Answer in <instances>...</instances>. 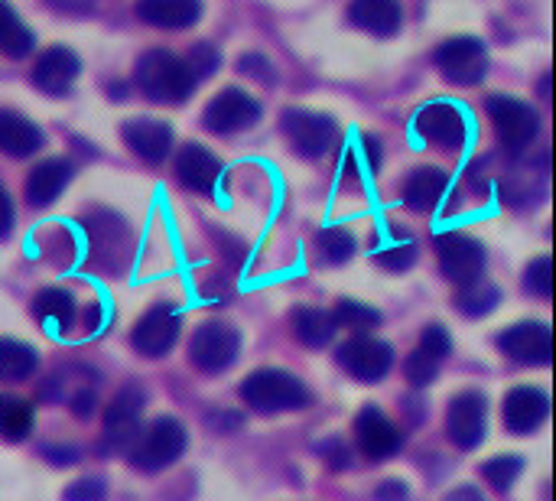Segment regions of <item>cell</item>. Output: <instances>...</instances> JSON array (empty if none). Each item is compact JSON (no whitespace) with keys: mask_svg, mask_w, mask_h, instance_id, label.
I'll return each instance as SVG.
<instances>
[{"mask_svg":"<svg viewBox=\"0 0 556 501\" xmlns=\"http://www.w3.org/2000/svg\"><path fill=\"white\" fill-rule=\"evenodd\" d=\"M137 85L147 98L160 104H182L195 88V75L176 52L150 49L137 62Z\"/></svg>","mask_w":556,"mask_h":501,"instance_id":"obj_1","label":"cell"},{"mask_svg":"<svg viewBox=\"0 0 556 501\" xmlns=\"http://www.w3.org/2000/svg\"><path fill=\"white\" fill-rule=\"evenodd\" d=\"M241 401L257 414L303 411L309 404V388L283 368H257L241 385Z\"/></svg>","mask_w":556,"mask_h":501,"instance_id":"obj_2","label":"cell"},{"mask_svg":"<svg viewBox=\"0 0 556 501\" xmlns=\"http://www.w3.org/2000/svg\"><path fill=\"white\" fill-rule=\"evenodd\" d=\"M127 453H130L134 469L160 473L186 453V427L176 417H160L150 424V430L143 437L134 440V447Z\"/></svg>","mask_w":556,"mask_h":501,"instance_id":"obj_3","label":"cell"},{"mask_svg":"<svg viewBox=\"0 0 556 501\" xmlns=\"http://www.w3.org/2000/svg\"><path fill=\"white\" fill-rule=\"evenodd\" d=\"M238 349H241V336H238L235 326H228V323H202L192 333L189 362L205 375H218V372L235 365Z\"/></svg>","mask_w":556,"mask_h":501,"instance_id":"obj_4","label":"cell"},{"mask_svg":"<svg viewBox=\"0 0 556 501\" xmlns=\"http://www.w3.org/2000/svg\"><path fill=\"white\" fill-rule=\"evenodd\" d=\"M485 108H489V117H492V124H495L498 140H502L505 147H511V150L528 147V143L538 137V130H541L538 111H534L528 101H521V98L492 95Z\"/></svg>","mask_w":556,"mask_h":501,"instance_id":"obj_5","label":"cell"},{"mask_svg":"<svg viewBox=\"0 0 556 501\" xmlns=\"http://www.w3.org/2000/svg\"><path fill=\"white\" fill-rule=\"evenodd\" d=\"M280 121H283V134H287L290 147H293L300 156H306V160L323 156V153L336 143V137H339L336 121L326 117V114H316V111L287 108Z\"/></svg>","mask_w":556,"mask_h":501,"instance_id":"obj_6","label":"cell"},{"mask_svg":"<svg viewBox=\"0 0 556 501\" xmlns=\"http://www.w3.org/2000/svg\"><path fill=\"white\" fill-rule=\"evenodd\" d=\"M437 65L453 85H479L489 68L485 42L476 36H453L437 49Z\"/></svg>","mask_w":556,"mask_h":501,"instance_id":"obj_7","label":"cell"},{"mask_svg":"<svg viewBox=\"0 0 556 501\" xmlns=\"http://www.w3.org/2000/svg\"><path fill=\"white\" fill-rule=\"evenodd\" d=\"M437 258H440V271L446 274V280L453 284H469V280H479L482 271H485V248L463 235V231H443L437 235Z\"/></svg>","mask_w":556,"mask_h":501,"instance_id":"obj_8","label":"cell"},{"mask_svg":"<svg viewBox=\"0 0 556 501\" xmlns=\"http://www.w3.org/2000/svg\"><path fill=\"white\" fill-rule=\"evenodd\" d=\"M485 427H489V401L482 391H463L450 401L446 437L459 450H476L485 440Z\"/></svg>","mask_w":556,"mask_h":501,"instance_id":"obj_9","label":"cell"},{"mask_svg":"<svg viewBox=\"0 0 556 501\" xmlns=\"http://www.w3.org/2000/svg\"><path fill=\"white\" fill-rule=\"evenodd\" d=\"M202 121L212 134H238L261 121V104L241 88H222L202 111Z\"/></svg>","mask_w":556,"mask_h":501,"instance_id":"obj_10","label":"cell"},{"mask_svg":"<svg viewBox=\"0 0 556 501\" xmlns=\"http://www.w3.org/2000/svg\"><path fill=\"white\" fill-rule=\"evenodd\" d=\"M176 339H179V313L169 303H156L153 310H147L130 333V346L143 359L166 355L176 346Z\"/></svg>","mask_w":556,"mask_h":501,"instance_id":"obj_11","label":"cell"},{"mask_svg":"<svg viewBox=\"0 0 556 501\" xmlns=\"http://www.w3.org/2000/svg\"><path fill=\"white\" fill-rule=\"evenodd\" d=\"M339 365L362 385H375L381 381L391 365H394V352L388 342L371 339V336H355L339 349Z\"/></svg>","mask_w":556,"mask_h":501,"instance_id":"obj_12","label":"cell"},{"mask_svg":"<svg viewBox=\"0 0 556 501\" xmlns=\"http://www.w3.org/2000/svg\"><path fill=\"white\" fill-rule=\"evenodd\" d=\"M414 130H417L427 143L456 150V147H463L466 137H469V121H466V114H463L456 104H450V101H433V104H427V108L417 111Z\"/></svg>","mask_w":556,"mask_h":501,"instance_id":"obj_13","label":"cell"},{"mask_svg":"<svg viewBox=\"0 0 556 501\" xmlns=\"http://www.w3.org/2000/svg\"><path fill=\"white\" fill-rule=\"evenodd\" d=\"M498 349L521 365H551L554 336L547 323H515L498 336Z\"/></svg>","mask_w":556,"mask_h":501,"instance_id":"obj_14","label":"cell"},{"mask_svg":"<svg viewBox=\"0 0 556 501\" xmlns=\"http://www.w3.org/2000/svg\"><path fill=\"white\" fill-rule=\"evenodd\" d=\"M355 440L362 447V453L375 463L391 460L401 447H404V434L388 421L384 411H378L375 404L362 408V414L355 417Z\"/></svg>","mask_w":556,"mask_h":501,"instance_id":"obj_15","label":"cell"},{"mask_svg":"<svg viewBox=\"0 0 556 501\" xmlns=\"http://www.w3.org/2000/svg\"><path fill=\"white\" fill-rule=\"evenodd\" d=\"M78 68H81V62H78V55L68 46H49L46 52H39V59H36V65L29 72V82L42 95L59 98V95H65L75 85Z\"/></svg>","mask_w":556,"mask_h":501,"instance_id":"obj_16","label":"cell"},{"mask_svg":"<svg viewBox=\"0 0 556 501\" xmlns=\"http://www.w3.org/2000/svg\"><path fill=\"white\" fill-rule=\"evenodd\" d=\"M143 391L137 385H127L104 411V434L117 450H130L140 434V414H143Z\"/></svg>","mask_w":556,"mask_h":501,"instance_id":"obj_17","label":"cell"},{"mask_svg":"<svg viewBox=\"0 0 556 501\" xmlns=\"http://www.w3.org/2000/svg\"><path fill=\"white\" fill-rule=\"evenodd\" d=\"M85 228H88V241H91V251H94V264L98 267H108L114 271L117 261L114 254H130V231L127 225L111 215V212H94L91 218H85Z\"/></svg>","mask_w":556,"mask_h":501,"instance_id":"obj_18","label":"cell"},{"mask_svg":"<svg viewBox=\"0 0 556 501\" xmlns=\"http://www.w3.org/2000/svg\"><path fill=\"white\" fill-rule=\"evenodd\" d=\"M121 137L143 163H163L173 147V127L160 117H130L124 121Z\"/></svg>","mask_w":556,"mask_h":501,"instance_id":"obj_19","label":"cell"},{"mask_svg":"<svg viewBox=\"0 0 556 501\" xmlns=\"http://www.w3.org/2000/svg\"><path fill=\"white\" fill-rule=\"evenodd\" d=\"M551 414V398L541 391V388H515L508 398H505V408H502V417H505V427L518 437L525 434H534Z\"/></svg>","mask_w":556,"mask_h":501,"instance_id":"obj_20","label":"cell"},{"mask_svg":"<svg viewBox=\"0 0 556 501\" xmlns=\"http://www.w3.org/2000/svg\"><path fill=\"white\" fill-rule=\"evenodd\" d=\"M222 163L212 150H205L202 143H186L176 156V179L199 196H208L218 183Z\"/></svg>","mask_w":556,"mask_h":501,"instance_id":"obj_21","label":"cell"},{"mask_svg":"<svg viewBox=\"0 0 556 501\" xmlns=\"http://www.w3.org/2000/svg\"><path fill=\"white\" fill-rule=\"evenodd\" d=\"M450 189V173L440 166H420L404 183V205L417 215H430L440 209L443 196Z\"/></svg>","mask_w":556,"mask_h":501,"instance_id":"obj_22","label":"cell"},{"mask_svg":"<svg viewBox=\"0 0 556 501\" xmlns=\"http://www.w3.org/2000/svg\"><path fill=\"white\" fill-rule=\"evenodd\" d=\"M349 20H352L358 29L388 39V36L401 33L404 10H401V0H352Z\"/></svg>","mask_w":556,"mask_h":501,"instance_id":"obj_23","label":"cell"},{"mask_svg":"<svg viewBox=\"0 0 556 501\" xmlns=\"http://www.w3.org/2000/svg\"><path fill=\"white\" fill-rule=\"evenodd\" d=\"M72 183V163L55 156V160H42L29 170L26 176V199L29 205L42 209L49 202H55V196Z\"/></svg>","mask_w":556,"mask_h":501,"instance_id":"obj_24","label":"cell"},{"mask_svg":"<svg viewBox=\"0 0 556 501\" xmlns=\"http://www.w3.org/2000/svg\"><path fill=\"white\" fill-rule=\"evenodd\" d=\"M137 16L156 29H186L199 23L202 0H137Z\"/></svg>","mask_w":556,"mask_h":501,"instance_id":"obj_25","label":"cell"},{"mask_svg":"<svg viewBox=\"0 0 556 501\" xmlns=\"http://www.w3.org/2000/svg\"><path fill=\"white\" fill-rule=\"evenodd\" d=\"M39 147H42V130L20 111L0 108V153L23 160L33 156Z\"/></svg>","mask_w":556,"mask_h":501,"instance_id":"obj_26","label":"cell"},{"mask_svg":"<svg viewBox=\"0 0 556 501\" xmlns=\"http://www.w3.org/2000/svg\"><path fill=\"white\" fill-rule=\"evenodd\" d=\"M33 316L42 326H49L52 333H68L72 323H75V300L62 287H46L33 300Z\"/></svg>","mask_w":556,"mask_h":501,"instance_id":"obj_27","label":"cell"},{"mask_svg":"<svg viewBox=\"0 0 556 501\" xmlns=\"http://www.w3.org/2000/svg\"><path fill=\"white\" fill-rule=\"evenodd\" d=\"M290 323H293V336H296L306 349H323V346H329L332 336H336L332 316L323 313V310H316V306H300V310H293Z\"/></svg>","mask_w":556,"mask_h":501,"instance_id":"obj_28","label":"cell"},{"mask_svg":"<svg viewBox=\"0 0 556 501\" xmlns=\"http://www.w3.org/2000/svg\"><path fill=\"white\" fill-rule=\"evenodd\" d=\"M33 42L36 39H33L29 26L16 16V10L7 0H0V52L10 59H23V55H29Z\"/></svg>","mask_w":556,"mask_h":501,"instance_id":"obj_29","label":"cell"},{"mask_svg":"<svg viewBox=\"0 0 556 501\" xmlns=\"http://www.w3.org/2000/svg\"><path fill=\"white\" fill-rule=\"evenodd\" d=\"M498 300H502V290H498L495 284H489L485 277L463 284L459 293H456V306H459V313L469 316V320L489 316V313L498 306Z\"/></svg>","mask_w":556,"mask_h":501,"instance_id":"obj_30","label":"cell"},{"mask_svg":"<svg viewBox=\"0 0 556 501\" xmlns=\"http://www.w3.org/2000/svg\"><path fill=\"white\" fill-rule=\"evenodd\" d=\"M39 355L33 346L20 339H0V378L3 381H23L36 372Z\"/></svg>","mask_w":556,"mask_h":501,"instance_id":"obj_31","label":"cell"},{"mask_svg":"<svg viewBox=\"0 0 556 501\" xmlns=\"http://www.w3.org/2000/svg\"><path fill=\"white\" fill-rule=\"evenodd\" d=\"M33 430V408L16 394H0V440L20 443Z\"/></svg>","mask_w":556,"mask_h":501,"instance_id":"obj_32","label":"cell"},{"mask_svg":"<svg viewBox=\"0 0 556 501\" xmlns=\"http://www.w3.org/2000/svg\"><path fill=\"white\" fill-rule=\"evenodd\" d=\"M316 251H319V261H323V264L339 267V264H345V261L355 254V235H352L349 228H339V225L323 228V231L316 235Z\"/></svg>","mask_w":556,"mask_h":501,"instance_id":"obj_33","label":"cell"},{"mask_svg":"<svg viewBox=\"0 0 556 501\" xmlns=\"http://www.w3.org/2000/svg\"><path fill=\"white\" fill-rule=\"evenodd\" d=\"M329 316H332L336 329H352V333H368L381 323V313L358 300H342L336 306V313H329Z\"/></svg>","mask_w":556,"mask_h":501,"instance_id":"obj_34","label":"cell"},{"mask_svg":"<svg viewBox=\"0 0 556 501\" xmlns=\"http://www.w3.org/2000/svg\"><path fill=\"white\" fill-rule=\"evenodd\" d=\"M521 469H525L521 456H495V460H489V463L482 466V476H485V483H489L492 489L508 492V489L518 483Z\"/></svg>","mask_w":556,"mask_h":501,"instance_id":"obj_35","label":"cell"},{"mask_svg":"<svg viewBox=\"0 0 556 501\" xmlns=\"http://www.w3.org/2000/svg\"><path fill=\"white\" fill-rule=\"evenodd\" d=\"M525 287H528L531 297L551 300L554 297V261L551 258L531 261V267L525 271Z\"/></svg>","mask_w":556,"mask_h":501,"instance_id":"obj_36","label":"cell"},{"mask_svg":"<svg viewBox=\"0 0 556 501\" xmlns=\"http://www.w3.org/2000/svg\"><path fill=\"white\" fill-rule=\"evenodd\" d=\"M404 375H407V381L410 385H417V388H424V385H430L437 375H440V362L433 359V355H427V352H410L407 355V362H404Z\"/></svg>","mask_w":556,"mask_h":501,"instance_id":"obj_37","label":"cell"},{"mask_svg":"<svg viewBox=\"0 0 556 501\" xmlns=\"http://www.w3.org/2000/svg\"><path fill=\"white\" fill-rule=\"evenodd\" d=\"M218 62H222V55H218V49H215L212 42H195V46L189 49V59H186V65H189V72L195 75V82L205 78V75H212V72L218 68Z\"/></svg>","mask_w":556,"mask_h":501,"instance_id":"obj_38","label":"cell"},{"mask_svg":"<svg viewBox=\"0 0 556 501\" xmlns=\"http://www.w3.org/2000/svg\"><path fill=\"white\" fill-rule=\"evenodd\" d=\"M375 261H378L384 271H407V267H414V261H417V245H414V241L391 245V248L378 251Z\"/></svg>","mask_w":556,"mask_h":501,"instance_id":"obj_39","label":"cell"},{"mask_svg":"<svg viewBox=\"0 0 556 501\" xmlns=\"http://www.w3.org/2000/svg\"><path fill=\"white\" fill-rule=\"evenodd\" d=\"M450 349H453V339H450V333L443 329V326H427L424 333H420V352H427V355H433L437 362H443L446 355H450Z\"/></svg>","mask_w":556,"mask_h":501,"instance_id":"obj_40","label":"cell"},{"mask_svg":"<svg viewBox=\"0 0 556 501\" xmlns=\"http://www.w3.org/2000/svg\"><path fill=\"white\" fill-rule=\"evenodd\" d=\"M104 496L108 492L101 479H78L62 492V501H104Z\"/></svg>","mask_w":556,"mask_h":501,"instance_id":"obj_41","label":"cell"},{"mask_svg":"<svg viewBox=\"0 0 556 501\" xmlns=\"http://www.w3.org/2000/svg\"><path fill=\"white\" fill-rule=\"evenodd\" d=\"M323 456H332V460H329L332 469H345V466L352 463V453H349L339 440H336V443H326V447H323Z\"/></svg>","mask_w":556,"mask_h":501,"instance_id":"obj_42","label":"cell"},{"mask_svg":"<svg viewBox=\"0 0 556 501\" xmlns=\"http://www.w3.org/2000/svg\"><path fill=\"white\" fill-rule=\"evenodd\" d=\"M10 231H13V202L0 186V238H10Z\"/></svg>","mask_w":556,"mask_h":501,"instance_id":"obj_43","label":"cell"},{"mask_svg":"<svg viewBox=\"0 0 556 501\" xmlns=\"http://www.w3.org/2000/svg\"><path fill=\"white\" fill-rule=\"evenodd\" d=\"M238 68L241 72H248V75H257L261 82H270L274 75H267V72H261V68H270L261 55H241V62H238Z\"/></svg>","mask_w":556,"mask_h":501,"instance_id":"obj_44","label":"cell"},{"mask_svg":"<svg viewBox=\"0 0 556 501\" xmlns=\"http://www.w3.org/2000/svg\"><path fill=\"white\" fill-rule=\"evenodd\" d=\"M375 501H407V486L397 483V479H391V483H384V486L375 492Z\"/></svg>","mask_w":556,"mask_h":501,"instance_id":"obj_45","label":"cell"},{"mask_svg":"<svg viewBox=\"0 0 556 501\" xmlns=\"http://www.w3.org/2000/svg\"><path fill=\"white\" fill-rule=\"evenodd\" d=\"M72 414L75 417H91L94 414V394L91 391H81L72 398Z\"/></svg>","mask_w":556,"mask_h":501,"instance_id":"obj_46","label":"cell"},{"mask_svg":"<svg viewBox=\"0 0 556 501\" xmlns=\"http://www.w3.org/2000/svg\"><path fill=\"white\" fill-rule=\"evenodd\" d=\"M446 501H485L482 499V492L476 489V486H459V489H453Z\"/></svg>","mask_w":556,"mask_h":501,"instance_id":"obj_47","label":"cell"},{"mask_svg":"<svg viewBox=\"0 0 556 501\" xmlns=\"http://www.w3.org/2000/svg\"><path fill=\"white\" fill-rule=\"evenodd\" d=\"M46 456H52L49 463H55V466H68V463H75V453H72V450H46Z\"/></svg>","mask_w":556,"mask_h":501,"instance_id":"obj_48","label":"cell"},{"mask_svg":"<svg viewBox=\"0 0 556 501\" xmlns=\"http://www.w3.org/2000/svg\"><path fill=\"white\" fill-rule=\"evenodd\" d=\"M59 7H65V10H85V7H91V0H55Z\"/></svg>","mask_w":556,"mask_h":501,"instance_id":"obj_49","label":"cell"}]
</instances>
